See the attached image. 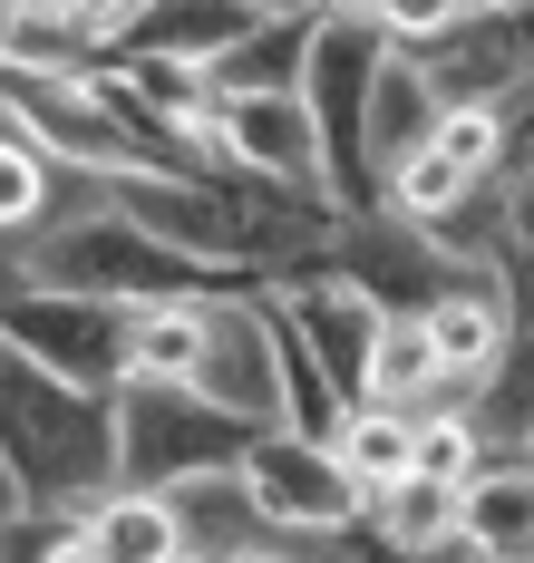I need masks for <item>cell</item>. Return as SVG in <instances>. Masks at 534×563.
Instances as JSON below:
<instances>
[{"instance_id":"3","label":"cell","mask_w":534,"mask_h":563,"mask_svg":"<svg viewBox=\"0 0 534 563\" xmlns=\"http://www.w3.org/2000/svg\"><path fill=\"white\" fill-rule=\"evenodd\" d=\"M389 30L379 20H351L331 10L311 30V68H301V108H311V136H321V185L341 214H379V175H369V88L389 68Z\"/></svg>"},{"instance_id":"15","label":"cell","mask_w":534,"mask_h":563,"mask_svg":"<svg viewBox=\"0 0 534 563\" xmlns=\"http://www.w3.org/2000/svg\"><path fill=\"white\" fill-rule=\"evenodd\" d=\"M437 98H427V78H418L409 49H389V68H379V88H369V175H379V205H389V175L409 166L418 146L437 136Z\"/></svg>"},{"instance_id":"9","label":"cell","mask_w":534,"mask_h":563,"mask_svg":"<svg viewBox=\"0 0 534 563\" xmlns=\"http://www.w3.org/2000/svg\"><path fill=\"white\" fill-rule=\"evenodd\" d=\"M214 166L331 205V185H321V136H311V108H301V98H214ZM331 214H341V205H331Z\"/></svg>"},{"instance_id":"30","label":"cell","mask_w":534,"mask_h":563,"mask_svg":"<svg viewBox=\"0 0 534 563\" xmlns=\"http://www.w3.org/2000/svg\"><path fill=\"white\" fill-rule=\"evenodd\" d=\"M0 49H10V0H0Z\"/></svg>"},{"instance_id":"29","label":"cell","mask_w":534,"mask_h":563,"mask_svg":"<svg viewBox=\"0 0 534 563\" xmlns=\"http://www.w3.org/2000/svg\"><path fill=\"white\" fill-rule=\"evenodd\" d=\"M525 340H534V282H525Z\"/></svg>"},{"instance_id":"8","label":"cell","mask_w":534,"mask_h":563,"mask_svg":"<svg viewBox=\"0 0 534 563\" xmlns=\"http://www.w3.org/2000/svg\"><path fill=\"white\" fill-rule=\"evenodd\" d=\"M194 398L234 408L243 428H282V369H272V291H224L204 301V360Z\"/></svg>"},{"instance_id":"21","label":"cell","mask_w":534,"mask_h":563,"mask_svg":"<svg viewBox=\"0 0 534 563\" xmlns=\"http://www.w3.org/2000/svg\"><path fill=\"white\" fill-rule=\"evenodd\" d=\"M476 466H486V428H476L467 408H437V418H418V476H427V486H457V496H467Z\"/></svg>"},{"instance_id":"5","label":"cell","mask_w":534,"mask_h":563,"mask_svg":"<svg viewBox=\"0 0 534 563\" xmlns=\"http://www.w3.org/2000/svg\"><path fill=\"white\" fill-rule=\"evenodd\" d=\"M126 331H136V311H118V301H78V291H40V282L0 291V350L40 360L68 389L118 398L126 389Z\"/></svg>"},{"instance_id":"22","label":"cell","mask_w":534,"mask_h":563,"mask_svg":"<svg viewBox=\"0 0 534 563\" xmlns=\"http://www.w3.org/2000/svg\"><path fill=\"white\" fill-rule=\"evenodd\" d=\"M0 563H98V544H88V515L20 506V515H10V534H0Z\"/></svg>"},{"instance_id":"10","label":"cell","mask_w":534,"mask_h":563,"mask_svg":"<svg viewBox=\"0 0 534 563\" xmlns=\"http://www.w3.org/2000/svg\"><path fill=\"white\" fill-rule=\"evenodd\" d=\"M272 311H282V331L311 350V369L341 389V408H359L369 398V350H379V301L369 291H351V282H331V273H301L272 291Z\"/></svg>"},{"instance_id":"20","label":"cell","mask_w":534,"mask_h":563,"mask_svg":"<svg viewBox=\"0 0 534 563\" xmlns=\"http://www.w3.org/2000/svg\"><path fill=\"white\" fill-rule=\"evenodd\" d=\"M379 544H399V554H447L457 544V486H427V476H409V486H389V496H369V515H359Z\"/></svg>"},{"instance_id":"19","label":"cell","mask_w":534,"mask_h":563,"mask_svg":"<svg viewBox=\"0 0 534 563\" xmlns=\"http://www.w3.org/2000/svg\"><path fill=\"white\" fill-rule=\"evenodd\" d=\"M194 360H204V301H156V311H136V331H126V379L194 389Z\"/></svg>"},{"instance_id":"31","label":"cell","mask_w":534,"mask_h":563,"mask_svg":"<svg viewBox=\"0 0 534 563\" xmlns=\"http://www.w3.org/2000/svg\"><path fill=\"white\" fill-rule=\"evenodd\" d=\"M525 456H534V428H525Z\"/></svg>"},{"instance_id":"11","label":"cell","mask_w":534,"mask_h":563,"mask_svg":"<svg viewBox=\"0 0 534 563\" xmlns=\"http://www.w3.org/2000/svg\"><path fill=\"white\" fill-rule=\"evenodd\" d=\"M263 20H272L263 0H136V10L118 20V49H108V58H156V68L214 78Z\"/></svg>"},{"instance_id":"12","label":"cell","mask_w":534,"mask_h":563,"mask_svg":"<svg viewBox=\"0 0 534 563\" xmlns=\"http://www.w3.org/2000/svg\"><path fill=\"white\" fill-rule=\"evenodd\" d=\"M457 544L467 563H534V456L486 448L476 486L457 496Z\"/></svg>"},{"instance_id":"26","label":"cell","mask_w":534,"mask_h":563,"mask_svg":"<svg viewBox=\"0 0 534 563\" xmlns=\"http://www.w3.org/2000/svg\"><path fill=\"white\" fill-rule=\"evenodd\" d=\"M505 146H515V156H534V88L505 108Z\"/></svg>"},{"instance_id":"18","label":"cell","mask_w":534,"mask_h":563,"mask_svg":"<svg viewBox=\"0 0 534 563\" xmlns=\"http://www.w3.org/2000/svg\"><path fill=\"white\" fill-rule=\"evenodd\" d=\"M88 544L98 563H185V525L166 496H108V506H88Z\"/></svg>"},{"instance_id":"4","label":"cell","mask_w":534,"mask_h":563,"mask_svg":"<svg viewBox=\"0 0 534 563\" xmlns=\"http://www.w3.org/2000/svg\"><path fill=\"white\" fill-rule=\"evenodd\" d=\"M263 428H243L234 408L194 389H166V379H126L118 389V486L126 496H176L194 476H234L253 456Z\"/></svg>"},{"instance_id":"25","label":"cell","mask_w":534,"mask_h":563,"mask_svg":"<svg viewBox=\"0 0 534 563\" xmlns=\"http://www.w3.org/2000/svg\"><path fill=\"white\" fill-rule=\"evenodd\" d=\"M331 563H467V544H447V554H399V544H379L369 525H351V534L331 544Z\"/></svg>"},{"instance_id":"13","label":"cell","mask_w":534,"mask_h":563,"mask_svg":"<svg viewBox=\"0 0 534 563\" xmlns=\"http://www.w3.org/2000/svg\"><path fill=\"white\" fill-rule=\"evenodd\" d=\"M515 331H525V301L505 282H476V291H457V301L427 311V350H437V369H447L457 398H476L496 379V360L515 350Z\"/></svg>"},{"instance_id":"14","label":"cell","mask_w":534,"mask_h":563,"mask_svg":"<svg viewBox=\"0 0 534 563\" xmlns=\"http://www.w3.org/2000/svg\"><path fill=\"white\" fill-rule=\"evenodd\" d=\"M166 506H176V525H185V563H253V554H272V525L253 515L243 476H194V486H176Z\"/></svg>"},{"instance_id":"7","label":"cell","mask_w":534,"mask_h":563,"mask_svg":"<svg viewBox=\"0 0 534 563\" xmlns=\"http://www.w3.org/2000/svg\"><path fill=\"white\" fill-rule=\"evenodd\" d=\"M409 58H418V78H427L437 108L505 117L534 88V0H496V10H476V20H457V30L418 40Z\"/></svg>"},{"instance_id":"1","label":"cell","mask_w":534,"mask_h":563,"mask_svg":"<svg viewBox=\"0 0 534 563\" xmlns=\"http://www.w3.org/2000/svg\"><path fill=\"white\" fill-rule=\"evenodd\" d=\"M0 476L20 486V506H108L118 496V398L68 389L40 360L0 350Z\"/></svg>"},{"instance_id":"27","label":"cell","mask_w":534,"mask_h":563,"mask_svg":"<svg viewBox=\"0 0 534 563\" xmlns=\"http://www.w3.org/2000/svg\"><path fill=\"white\" fill-rule=\"evenodd\" d=\"M437 10H447V30H457V20H476V10H496V0H437Z\"/></svg>"},{"instance_id":"16","label":"cell","mask_w":534,"mask_h":563,"mask_svg":"<svg viewBox=\"0 0 534 563\" xmlns=\"http://www.w3.org/2000/svg\"><path fill=\"white\" fill-rule=\"evenodd\" d=\"M311 10H272L224 68H214V98H301V68H311Z\"/></svg>"},{"instance_id":"6","label":"cell","mask_w":534,"mask_h":563,"mask_svg":"<svg viewBox=\"0 0 534 563\" xmlns=\"http://www.w3.org/2000/svg\"><path fill=\"white\" fill-rule=\"evenodd\" d=\"M234 476H243V496H253V515H263L272 534H301V544H341L359 515H369V496L351 486L341 448L292 438V428H263Z\"/></svg>"},{"instance_id":"28","label":"cell","mask_w":534,"mask_h":563,"mask_svg":"<svg viewBox=\"0 0 534 563\" xmlns=\"http://www.w3.org/2000/svg\"><path fill=\"white\" fill-rule=\"evenodd\" d=\"M10 515H20V486H10V476H0V534H10Z\"/></svg>"},{"instance_id":"23","label":"cell","mask_w":534,"mask_h":563,"mask_svg":"<svg viewBox=\"0 0 534 563\" xmlns=\"http://www.w3.org/2000/svg\"><path fill=\"white\" fill-rule=\"evenodd\" d=\"M136 0H10V20H59V30H98L108 49H118V20Z\"/></svg>"},{"instance_id":"17","label":"cell","mask_w":534,"mask_h":563,"mask_svg":"<svg viewBox=\"0 0 534 563\" xmlns=\"http://www.w3.org/2000/svg\"><path fill=\"white\" fill-rule=\"evenodd\" d=\"M331 448H341V466H351L359 496H389V486L418 476V418L409 408H351Z\"/></svg>"},{"instance_id":"2","label":"cell","mask_w":534,"mask_h":563,"mask_svg":"<svg viewBox=\"0 0 534 563\" xmlns=\"http://www.w3.org/2000/svg\"><path fill=\"white\" fill-rule=\"evenodd\" d=\"M20 282H40V291H78V301H118V311L263 291V282L204 273V263H194V253H176L166 233H146L136 214H118V205H108V185H98V205H88V214H68L59 233H40V243L20 253Z\"/></svg>"},{"instance_id":"24","label":"cell","mask_w":534,"mask_h":563,"mask_svg":"<svg viewBox=\"0 0 534 563\" xmlns=\"http://www.w3.org/2000/svg\"><path fill=\"white\" fill-rule=\"evenodd\" d=\"M505 224H515V263L534 273V156L505 166Z\"/></svg>"}]
</instances>
